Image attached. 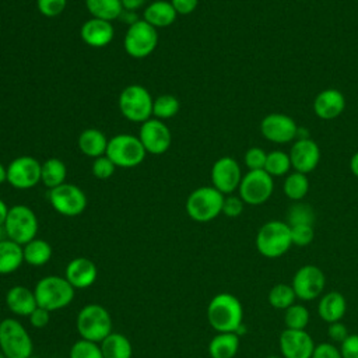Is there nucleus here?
Returning <instances> with one entry per match:
<instances>
[{
	"instance_id": "1",
	"label": "nucleus",
	"mask_w": 358,
	"mask_h": 358,
	"mask_svg": "<svg viewBox=\"0 0 358 358\" xmlns=\"http://www.w3.org/2000/svg\"><path fill=\"white\" fill-rule=\"evenodd\" d=\"M207 320L217 333H236L243 326L241 301L229 292L214 295L207 305Z\"/></svg>"
},
{
	"instance_id": "2",
	"label": "nucleus",
	"mask_w": 358,
	"mask_h": 358,
	"mask_svg": "<svg viewBox=\"0 0 358 358\" xmlns=\"http://www.w3.org/2000/svg\"><path fill=\"white\" fill-rule=\"evenodd\" d=\"M255 242L262 256L267 259L281 257L292 246L291 227L280 220L267 221L259 228Z\"/></svg>"
},
{
	"instance_id": "3",
	"label": "nucleus",
	"mask_w": 358,
	"mask_h": 358,
	"mask_svg": "<svg viewBox=\"0 0 358 358\" xmlns=\"http://www.w3.org/2000/svg\"><path fill=\"white\" fill-rule=\"evenodd\" d=\"M38 306L55 312L69 306L74 299V288L60 275H45L34 288Z\"/></svg>"
},
{
	"instance_id": "4",
	"label": "nucleus",
	"mask_w": 358,
	"mask_h": 358,
	"mask_svg": "<svg viewBox=\"0 0 358 358\" xmlns=\"http://www.w3.org/2000/svg\"><path fill=\"white\" fill-rule=\"evenodd\" d=\"M224 194L213 186H200L186 199L187 215L196 222H208L222 214Z\"/></svg>"
},
{
	"instance_id": "5",
	"label": "nucleus",
	"mask_w": 358,
	"mask_h": 358,
	"mask_svg": "<svg viewBox=\"0 0 358 358\" xmlns=\"http://www.w3.org/2000/svg\"><path fill=\"white\" fill-rule=\"evenodd\" d=\"M76 326L81 338L101 343L112 333V317L102 305L88 303L80 309Z\"/></svg>"
},
{
	"instance_id": "6",
	"label": "nucleus",
	"mask_w": 358,
	"mask_h": 358,
	"mask_svg": "<svg viewBox=\"0 0 358 358\" xmlns=\"http://www.w3.org/2000/svg\"><path fill=\"white\" fill-rule=\"evenodd\" d=\"M154 98L148 90L140 84L124 87L119 95L117 105L124 119L133 123H144L152 116Z\"/></svg>"
},
{
	"instance_id": "7",
	"label": "nucleus",
	"mask_w": 358,
	"mask_h": 358,
	"mask_svg": "<svg viewBox=\"0 0 358 358\" xmlns=\"http://www.w3.org/2000/svg\"><path fill=\"white\" fill-rule=\"evenodd\" d=\"M0 351L6 358H29L34 343L27 329L14 317L0 322Z\"/></svg>"
},
{
	"instance_id": "8",
	"label": "nucleus",
	"mask_w": 358,
	"mask_h": 358,
	"mask_svg": "<svg viewBox=\"0 0 358 358\" xmlns=\"http://www.w3.org/2000/svg\"><path fill=\"white\" fill-rule=\"evenodd\" d=\"M105 155L116 168H134L144 161L147 152L138 136L120 133L109 138Z\"/></svg>"
},
{
	"instance_id": "9",
	"label": "nucleus",
	"mask_w": 358,
	"mask_h": 358,
	"mask_svg": "<svg viewBox=\"0 0 358 358\" xmlns=\"http://www.w3.org/2000/svg\"><path fill=\"white\" fill-rule=\"evenodd\" d=\"M3 227L8 239L24 246L36 238L39 224L32 208L25 204H15L10 207Z\"/></svg>"
},
{
	"instance_id": "10",
	"label": "nucleus",
	"mask_w": 358,
	"mask_h": 358,
	"mask_svg": "<svg viewBox=\"0 0 358 358\" xmlns=\"http://www.w3.org/2000/svg\"><path fill=\"white\" fill-rule=\"evenodd\" d=\"M157 45H158L157 28L150 25L143 18L129 25L123 38L124 52L134 59H144L150 56L155 50Z\"/></svg>"
},
{
	"instance_id": "11",
	"label": "nucleus",
	"mask_w": 358,
	"mask_h": 358,
	"mask_svg": "<svg viewBox=\"0 0 358 358\" xmlns=\"http://www.w3.org/2000/svg\"><path fill=\"white\" fill-rule=\"evenodd\" d=\"M274 190V180L264 169L248 171L239 183V197L245 204L260 206L266 203Z\"/></svg>"
},
{
	"instance_id": "12",
	"label": "nucleus",
	"mask_w": 358,
	"mask_h": 358,
	"mask_svg": "<svg viewBox=\"0 0 358 358\" xmlns=\"http://www.w3.org/2000/svg\"><path fill=\"white\" fill-rule=\"evenodd\" d=\"M48 199L53 210L64 217H77L87 208V196L81 187L73 183H63L50 189Z\"/></svg>"
},
{
	"instance_id": "13",
	"label": "nucleus",
	"mask_w": 358,
	"mask_h": 358,
	"mask_svg": "<svg viewBox=\"0 0 358 358\" xmlns=\"http://www.w3.org/2000/svg\"><path fill=\"white\" fill-rule=\"evenodd\" d=\"M291 287L298 299L313 301L323 294L326 275L320 267L315 264H305L295 271Z\"/></svg>"
},
{
	"instance_id": "14",
	"label": "nucleus",
	"mask_w": 358,
	"mask_h": 358,
	"mask_svg": "<svg viewBox=\"0 0 358 358\" xmlns=\"http://www.w3.org/2000/svg\"><path fill=\"white\" fill-rule=\"evenodd\" d=\"M41 171L42 162L31 155H21L7 165V182L14 189H32L41 182Z\"/></svg>"
},
{
	"instance_id": "15",
	"label": "nucleus",
	"mask_w": 358,
	"mask_h": 358,
	"mask_svg": "<svg viewBox=\"0 0 358 358\" xmlns=\"http://www.w3.org/2000/svg\"><path fill=\"white\" fill-rule=\"evenodd\" d=\"M138 138L147 154L161 155L168 151L172 143V133L164 120L151 117L141 123Z\"/></svg>"
},
{
	"instance_id": "16",
	"label": "nucleus",
	"mask_w": 358,
	"mask_h": 358,
	"mask_svg": "<svg viewBox=\"0 0 358 358\" xmlns=\"http://www.w3.org/2000/svg\"><path fill=\"white\" fill-rule=\"evenodd\" d=\"M242 171L232 157H221L211 166V186L222 194L234 193L242 180Z\"/></svg>"
},
{
	"instance_id": "17",
	"label": "nucleus",
	"mask_w": 358,
	"mask_h": 358,
	"mask_svg": "<svg viewBox=\"0 0 358 358\" xmlns=\"http://www.w3.org/2000/svg\"><path fill=\"white\" fill-rule=\"evenodd\" d=\"M298 126L295 120L285 113H268L260 122L263 137L274 144H287L296 138Z\"/></svg>"
},
{
	"instance_id": "18",
	"label": "nucleus",
	"mask_w": 358,
	"mask_h": 358,
	"mask_svg": "<svg viewBox=\"0 0 358 358\" xmlns=\"http://www.w3.org/2000/svg\"><path fill=\"white\" fill-rule=\"evenodd\" d=\"M282 358H310L316 347L312 336L306 330L284 329L278 338Z\"/></svg>"
},
{
	"instance_id": "19",
	"label": "nucleus",
	"mask_w": 358,
	"mask_h": 358,
	"mask_svg": "<svg viewBox=\"0 0 358 358\" xmlns=\"http://www.w3.org/2000/svg\"><path fill=\"white\" fill-rule=\"evenodd\" d=\"M288 154L294 171L305 175L312 172L320 161V148L312 138L294 140L291 151Z\"/></svg>"
},
{
	"instance_id": "20",
	"label": "nucleus",
	"mask_w": 358,
	"mask_h": 358,
	"mask_svg": "<svg viewBox=\"0 0 358 358\" xmlns=\"http://www.w3.org/2000/svg\"><path fill=\"white\" fill-rule=\"evenodd\" d=\"M98 275L96 264L88 257H74L66 266L64 278L71 284L74 289H83L91 287Z\"/></svg>"
},
{
	"instance_id": "21",
	"label": "nucleus",
	"mask_w": 358,
	"mask_h": 358,
	"mask_svg": "<svg viewBox=\"0 0 358 358\" xmlns=\"http://www.w3.org/2000/svg\"><path fill=\"white\" fill-rule=\"evenodd\" d=\"M115 29L110 21L101 18H90L80 28L81 41L91 48H103L112 42Z\"/></svg>"
},
{
	"instance_id": "22",
	"label": "nucleus",
	"mask_w": 358,
	"mask_h": 358,
	"mask_svg": "<svg viewBox=\"0 0 358 358\" xmlns=\"http://www.w3.org/2000/svg\"><path fill=\"white\" fill-rule=\"evenodd\" d=\"M345 108V98L341 91L327 88L320 91L313 99V112L323 120H333L338 117Z\"/></svg>"
},
{
	"instance_id": "23",
	"label": "nucleus",
	"mask_w": 358,
	"mask_h": 358,
	"mask_svg": "<svg viewBox=\"0 0 358 358\" xmlns=\"http://www.w3.org/2000/svg\"><path fill=\"white\" fill-rule=\"evenodd\" d=\"M347 312V299L338 291H329L322 294L317 303V315L327 324L341 322Z\"/></svg>"
},
{
	"instance_id": "24",
	"label": "nucleus",
	"mask_w": 358,
	"mask_h": 358,
	"mask_svg": "<svg viewBox=\"0 0 358 358\" xmlns=\"http://www.w3.org/2000/svg\"><path fill=\"white\" fill-rule=\"evenodd\" d=\"M6 305L17 316H29L38 306L34 289L25 285H14L6 294Z\"/></svg>"
},
{
	"instance_id": "25",
	"label": "nucleus",
	"mask_w": 358,
	"mask_h": 358,
	"mask_svg": "<svg viewBox=\"0 0 358 358\" xmlns=\"http://www.w3.org/2000/svg\"><path fill=\"white\" fill-rule=\"evenodd\" d=\"M178 14L172 7L171 1L155 0L147 4L143 10V20L147 21L154 28H165L175 22Z\"/></svg>"
},
{
	"instance_id": "26",
	"label": "nucleus",
	"mask_w": 358,
	"mask_h": 358,
	"mask_svg": "<svg viewBox=\"0 0 358 358\" xmlns=\"http://www.w3.org/2000/svg\"><path fill=\"white\" fill-rule=\"evenodd\" d=\"M108 141H109V138H106L103 131H101L99 129L90 127V129H85L80 133L78 140H77V145H78V150L84 155L95 159L98 157L105 155Z\"/></svg>"
},
{
	"instance_id": "27",
	"label": "nucleus",
	"mask_w": 358,
	"mask_h": 358,
	"mask_svg": "<svg viewBox=\"0 0 358 358\" xmlns=\"http://www.w3.org/2000/svg\"><path fill=\"white\" fill-rule=\"evenodd\" d=\"M24 263L22 246L11 239L0 241V274H11Z\"/></svg>"
},
{
	"instance_id": "28",
	"label": "nucleus",
	"mask_w": 358,
	"mask_h": 358,
	"mask_svg": "<svg viewBox=\"0 0 358 358\" xmlns=\"http://www.w3.org/2000/svg\"><path fill=\"white\" fill-rule=\"evenodd\" d=\"M239 350V336L236 333H217L208 343L211 358H235Z\"/></svg>"
},
{
	"instance_id": "29",
	"label": "nucleus",
	"mask_w": 358,
	"mask_h": 358,
	"mask_svg": "<svg viewBox=\"0 0 358 358\" xmlns=\"http://www.w3.org/2000/svg\"><path fill=\"white\" fill-rule=\"evenodd\" d=\"M103 358H131L133 347L130 340L122 334L112 331L99 343Z\"/></svg>"
},
{
	"instance_id": "30",
	"label": "nucleus",
	"mask_w": 358,
	"mask_h": 358,
	"mask_svg": "<svg viewBox=\"0 0 358 358\" xmlns=\"http://www.w3.org/2000/svg\"><path fill=\"white\" fill-rule=\"evenodd\" d=\"M24 263L29 266L39 267L46 264L52 257V246L48 241L35 238L22 246Z\"/></svg>"
},
{
	"instance_id": "31",
	"label": "nucleus",
	"mask_w": 358,
	"mask_h": 358,
	"mask_svg": "<svg viewBox=\"0 0 358 358\" xmlns=\"http://www.w3.org/2000/svg\"><path fill=\"white\" fill-rule=\"evenodd\" d=\"M67 168L66 164L59 158H48L42 162L41 182L50 190L66 182Z\"/></svg>"
},
{
	"instance_id": "32",
	"label": "nucleus",
	"mask_w": 358,
	"mask_h": 358,
	"mask_svg": "<svg viewBox=\"0 0 358 358\" xmlns=\"http://www.w3.org/2000/svg\"><path fill=\"white\" fill-rule=\"evenodd\" d=\"M88 13L94 18L113 21L120 17L123 7L120 0H84Z\"/></svg>"
},
{
	"instance_id": "33",
	"label": "nucleus",
	"mask_w": 358,
	"mask_h": 358,
	"mask_svg": "<svg viewBox=\"0 0 358 358\" xmlns=\"http://www.w3.org/2000/svg\"><path fill=\"white\" fill-rule=\"evenodd\" d=\"M284 194L292 201H302V199L309 192V179L305 173L301 172H289L282 183Z\"/></svg>"
},
{
	"instance_id": "34",
	"label": "nucleus",
	"mask_w": 358,
	"mask_h": 358,
	"mask_svg": "<svg viewBox=\"0 0 358 358\" xmlns=\"http://www.w3.org/2000/svg\"><path fill=\"white\" fill-rule=\"evenodd\" d=\"M291 169V158L289 154L281 150H273L267 152L264 171L270 176H287Z\"/></svg>"
},
{
	"instance_id": "35",
	"label": "nucleus",
	"mask_w": 358,
	"mask_h": 358,
	"mask_svg": "<svg viewBox=\"0 0 358 358\" xmlns=\"http://www.w3.org/2000/svg\"><path fill=\"white\" fill-rule=\"evenodd\" d=\"M268 303L274 308V309H281L285 310L287 308H289L291 305L295 303L296 295L291 287V284H285V282H280L275 284L267 295Z\"/></svg>"
},
{
	"instance_id": "36",
	"label": "nucleus",
	"mask_w": 358,
	"mask_h": 358,
	"mask_svg": "<svg viewBox=\"0 0 358 358\" xmlns=\"http://www.w3.org/2000/svg\"><path fill=\"white\" fill-rule=\"evenodd\" d=\"M180 103L175 95L162 94L154 99L152 103V116L159 120H166L173 117L179 112Z\"/></svg>"
},
{
	"instance_id": "37",
	"label": "nucleus",
	"mask_w": 358,
	"mask_h": 358,
	"mask_svg": "<svg viewBox=\"0 0 358 358\" xmlns=\"http://www.w3.org/2000/svg\"><path fill=\"white\" fill-rule=\"evenodd\" d=\"M285 222L289 227H294V225H313L315 211L308 203L295 201L287 210V221Z\"/></svg>"
},
{
	"instance_id": "38",
	"label": "nucleus",
	"mask_w": 358,
	"mask_h": 358,
	"mask_svg": "<svg viewBox=\"0 0 358 358\" xmlns=\"http://www.w3.org/2000/svg\"><path fill=\"white\" fill-rule=\"evenodd\" d=\"M309 323V310L302 303H294L284 310L285 329L305 330Z\"/></svg>"
},
{
	"instance_id": "39",
	"label": "nucleus",
	"mask_w": 358,
	"mask_h": 358,
	"mask_svg": "<svg viewBox=\"0 0 358 358\" xmlns=\"http://www.w3.org/2000/svg\"><path fill=\"white\" fill-rule=\"evenodd\" d=\"M69 358H103V355L99 343L80 338L71 345Z\"/></svg>"
},
{
	"instance_id": "40",
	"label": "nucleus",
	"mask_w": 358,
	"mask_h": 358,
	"mask_svg": "<svg viewBox=\"0 0 358 358\" xmlns=\"http://www.w3.org/2000/svg\"><path fill=\"white\" fill-rule=\"evenodd\" d=\"M67 6V0H36L38 11L48 18L60 15Z\"/></svg>"
},
{
	"instance_id": "41",
	"label": "nucleus",
	"mask_w": 358,
	"mask_h": 358,
	"mask_svg": "<svg viewBox=\"0 0 358 358\" xmlns=\"http://www.w3.org/2000/svg\"><path fill=\"white\" fill-rule=\"evenodd\" d=\"M91 171L92 175L98 179H109L115 173L116 165L106 155H102L94 159Z\"/></svg>"
},
{
	"instance_id": "42",
	"label": "nucleus",
	"mask_w": 358,
	"mask_h": 358,
	"mask_svg": "<svg viewBox=\"0 0 358 358\" xmlns=\"http://www.w3.org/2000/svg\"><path fill=\"white\" fill-rule=\"evenodd\" d=\"M315 238L313 225H294L291 227L292 245L308 246Z\"/></svg>"
},
{
	"instance_id": "43",
	"label": "nucleus",
	"mask_w": 358,
	"mask_h": 358,
	"mask_svg": "<svg viewBox=\"0 0 358 358\" xmlns=\"http://www.w3.org/2000/svg\"><path fill=\"white\" fill-rule=\"evenodd\" d=\"M267 152L260 148V147H250L243 157L245 165L249 168V171H256V169H264Z\"/></svg>"
},
{
	"instance_id": "44",
	"label": "nucleus",
	"mask_w": 358,
	"mask_h": 358,
	"mask_svg": "<svg viewBox=\"0 0 358 358\" xmlns=\"http://www.w3.org/2000/svg\"><path fill=\"white\" fill-rule=\"evenodd\" d=\"M245 207L243 200L239 196H227L224 197V203H222V214L229 217V218H236L242 214Z\"/></svg>"
},
{
	"instance_id": "45",
	"label": "nucleus",
	"mask_w": 358,
	"mask_h": 358,
	"mask_svg": "<svg viewBox=\"0 0 358 358\" xmlns=\"http://www.w3.org/2000/svg\"><path fill=\"white\" fill-rule=\"evenodd\" d=\"M310 358H343V357H341L340 348H337L336 344L320 343V344H316Z\"/></svg>"
},
{
	"instance_id": "46",
	"label": "nucleus",
	"mask_w": 358,
	"mask_h": 358,
	"mask_svg": "<svg viewBox=\"0 0 358 358\" xmlns=\"http://www.w3.org/2000/svg\"><path fill=\"white\" fill-rule=\"evenodd\" d=\"M343 358H358V334H348L340 344Z\"/></svg>"
},
{
	"instance_id": "47",
	"label": "nucleus",
	"mask_w": 358,
	"mask_h": 358,
	"mask_svg": "<svg viewBox=\"0 0 358 358\" xmlns=\"http://www.w3.org/2000/svg\"><path fill=\"white\" fill-rule=\"evenodd\" d=\"M50 313L48 309H43L41 306H36L34 309V312L28 316L29 319V323L35 327V329H43L49 324L50 322Z\"/></svg>"
},
{
	"instance_id": "48",
	"label": "nucleus",
	"mask_w": 358,
	"mask_h": 358,
	"mask_svg": "<svg viewBox=\"0 0 358 358\" xmlns=\"http://www.w3.org/2000/svg\"><path fill=\"white\" fill-rule=\"evenodd\" d=\"M348 334H350V333H348V329H347L345 324L341 323V322L330 323L329 327H327V336H329V338L331 340L333 344H336V343H340V344H341V343L347 338Z\"/></svg>"
},
{
	"instance_id": "49",
	"label": "nucleus",
	"mask_w": 358,
	"mask_h": 358,
	"mask_svg": "<svg viewBox=\"0 0 358 358\" xmlns=\"http://www.w3.org/2000/svg\"><path fill=\"white\" fill-rule=\"evenodd\" d=\"M169 1L175 8L176 14H180V15L192 14L199 4V0H169Z\"/></svg>"
},
{
	"instance_id": "50",
	"label": "nucleus",
	"mask_w": 358,
	"mask_h": 358,
	"mask_svg": "<svg viewBox=\"0 0 358 358\" xmlns=\"http://www.w3.org/2000/svg\"><path fill=\"white\" fill-rule=\"evenodd\" d=\"M120 1H122L123 10H129V11H138L147 3V0H120Z\"/></svg>"
},
{
	"instance_id": "51",
	"label": "nucleus",
	"mask_w": 358,
	"mask_h": 358,
	"mask_svg": "<svg viewBox=\"0 0 358 358\" xmlns=\"http://www.w3.org/2000/svg\"><path fill=\"white\" fill-rule=\"evenodd\" d=\"M119 18H120L123 22H127L129 25H131V24H134L136 21L140 20L137 11H129V10H123Z\"/></svg>"
},
{
	"instance_id": "52",
	"label": "nucleus",
	"mask_w": 358,
	"mask_h": 358,
	"mask_svg": "<svg viewBox=\"0 0 358 358\" xmlns=\"http://www.w3.org/2000/svg\"><path fill=\"white\" fill-rule=\"evenodd\" d=\"M8 210H10V207L6 204L4 200L0 199V227L4 225L6 218H7V214H8Z\"/></svg>"
},
{
	"instance_id": "53",
	"label": "nucleus",
	"mask_w": 358,
	"mask_h": 358,
	"mask_svg": "<svg viewBox=\"0 0 358 358\" xmlns=\"http://www.w3.org/2000/svg\"><path fill=\"white\" fill-rule=\"evenodd\" d=\"M350 169H351L352 175L358 178V151L354 152L351 159H350Z\"/></svg>"
},
{
	"instance_id": "54",
	"label": "nucleus",
	"mask_w": 358,
	"mask_h": 358,
	"mask_svg": "<svg viewBox=\"0 0 358 358\" xmlns=\"http://www.w3.org/2000/svg\"><path fill=\"white\" fill-rule=\"evenodd\" d=\"M296 138H310L308 129H306V127H298V130H296ZM296 138H295V140H296Z\"/></svg>"
},
{
	"instance_id": "55",
	"label": "nucleus",
	"mask_w": 358,
	"mask_h": 358,
	"mask_svg": "<svg viewBox=\"0 0 358 358\" xmlns=\"http://www.w3.org/2000/svg\"><path fill=\"white\" fill-rule=\"evenodd\" d=\"M7 182V166L0 162V185Z\"/></svg>"
},
{
	"instance_id": "56",
	"label": "nucleus",
	"mask_w": 358,
	"mask_h": 358,
	"mask_svg": "<svg viewBox=\"0 0 358 358\" xmlns=\"http://www.w3.org/2000/svg\"><path fill=\"white\" fill-rule=\"evenodd\" d=\"M266 358H282V357H278V355H267Z\"/></svg>"
},
{
	"instance_id": "57",
	"label": "nucleus",
	"mask_w": 358,
	"mask_h": 358,
	"mask_svg": "<svg viewBox=\"0 0 358 358\" xmlns=\"http://www.w3.org/2000/svg\"><path fill=\"white\" fill-rule=\"evenodd\" d=\"M0 358H6V357H4V354H3L1 351H0Z\"/></svg>"
}]
</instances>
